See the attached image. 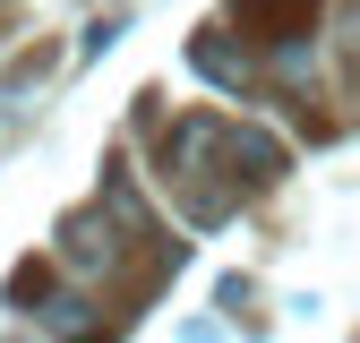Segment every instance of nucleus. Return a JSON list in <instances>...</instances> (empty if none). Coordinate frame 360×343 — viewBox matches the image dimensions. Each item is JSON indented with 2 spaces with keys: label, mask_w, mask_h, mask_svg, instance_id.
Masks as SVG:
<instances>
[{
  "label": "nucleus",
  "mask_w": 360,
  "mask_h": 343,
  "mask_svg": "<svg viewBox=\"0 0 360 343\" xmlns=\"http://www.w3.org/2000/svg\"><path fill=\"white\" fill-rule=\"evenodd\" d=\"M232 18H240V34H257V43H292L309 34V18H318V0H232Z\"/></svg>",
  "instance_id": "f257e3e1"
},
{
  "label": "nucleus",
  "mask_w": 360,
  "mask_h": 343,
  "mask_svg": "<svg viewBox=\"0 0 360 343\" xmlns=\"http://www.w3.org/2000/svg\"><path fill=\"white\" fill-rule=\"evenodd\" d=\"M240 181H249V189H275V181H283V146L266 138V129H240V120H232V189H240Z\"/></svg>",
  "instance_id": "f03ea898"
},
{
  "label": "nucleus",
  "mask_w": 360,
  "mask_h": 343,
  "mask_svg": "<svg viewBox=\"0 0 360 343\" xmlns=\"http://www.w3.org/2000/svg\"><path fill=\"white\" fill-rule=\"evenodd\" d=\"M103 206H112V224H120L129 240H155V214H146L138 189H129V172H120V163H103Z\"/></svg>",
  "instance_id": "7ed1b4c3"
},
{
  "label": "nucleus",
  "mask_w": 360,
  "mask_h": 343,
  "mask_svg": "<svg viewBox=\"0 0 360 343\" xmlns=\"http://www.w3.org/2000/svg\"><path fill=\"white\" fill-rule=\"evenodd\" d=\"M60 257H69V266H103V257H112V224H95V214H69V224H60Z\"/></svg>",
  "instance_id": "20e7f679"
},
{
  "label": "nucleus",
  "mask_w": 360,
  "mask_h": 343,
  "mask_svg": "<svg viewBox=\"0 0 360 343\" xmlns=\"http://www.w3.org/2000/svg\"><path fill=\"white\" fill-rule=\"evenodd\" d=\"M189 60H198L214 86H240V77H249V60L232 52V43H214V34H198V43H189Z\"/></svg>",
  "instance_id": "39448f33"
},
{
  "label": "nucleus",
  "mask_w": 360,
  "mask_h": 343,
  "mask_svg": "<svg viewBox=\"0 0 360 343\" xmlns=\"http://www.w3.org/2000/svg\"><path fill=\"white\" fill-rule=\"evenodd\" d=\"M43 283H52V266H18L9 275V300H43Z\"/></svg>",
  "instance_id": "423d86ee"
},
{
  "label": "nucleus",
  "mask_w": 360,
  "mask_h": 343,
  "mask_svg": "<svg viewBox=\"0 0 360 343\" xmlns=\"http://www.w3.org/2000/svg\"><path fill=\"white\" fill-rule=\"evenodd\" d=\"M0 9H9V0H0Z\"/></svg>",
  "instance_id": "0eeeda50"
}]
</instances>
